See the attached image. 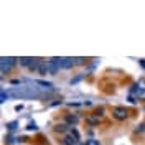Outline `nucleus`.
Here are the masks:
<instances>
[{
  "instance_id": "obj_1",
  "label": "nucleus",
  "mask_w": 145,
  "mask_h": 145,
  "mask_svg": "<svg viewBox=\"0 0 145 145\" xmlns=\"http://www.w3.org/2000/svg\"><path fill=\"white\" fill-rule=\"evenodd\" d=\"M8 96L20 97V99H36V97H41V92L38 88H33V86H18L8 91Z\"/></svg>"
},
{
  "instance_id": "obj_2",
  "label": "nucleus",
  "mask_w": 145,
  "mask_h": 145,
  "mask_svg": "<svg viewBox=\"0 0 145 145\" xmlns=\"http://www.w3.org/2000/svg\"><path fill=\"white\" fill-rule=\"evenodd\" d=\"M17 61H18L17 58H12V56H2V58H0V69H2V76H5V74L12 69V66H15Z\"/></svg>"
},
{
  "instance_id": "obj_3",
  "label": "nucleus",
  "mask_w": 145,
  "mask_h": 145,
  "mask_svg": "<svg viewBox=\"0 0 145 145\" xmlns=\"http://www.w3.org/2000/svg\"><path fill=\"white\" fill-rule=\"evenodd\" d=\"M112 117L116 119V120H125L129 117V109L122 107V106L112 107Z\"/></svg>"
},
{
  "instance_id": "obj_4",
  "label": "nucleus",
  "mask_w": 145,
  "mask_h": 145,
  "mask_svg": "<svg viewBox=\"0 0 145 145\" xmlns=\"http://www.w3.org/2000/svg\"><path fill=\"white\" fill-rule=\"evenodd\" d=\"M64 122L69 127H74L79 122V117H78V114H64Z\"/></svg>"
},
{
  "instance_id": "obj_5",
  "label": "nucleus",
  "mask_w": 145,
  "mask_h": 145,
  "mask_svg": "<svg viewBox=\"0 0 145 145\" xmlns=\"http://www.w3.org/2000/svg\"><path fill=\"white\" fill-rule=\"evenodd\" d=\"M36 59H38V58H31V56H22V58H18V63H20V66L30 68V66L35 63Z\"/></svg>"
},
{
  "instance_id": "obj_6",
  "label": "nucleus",
  "mask_w": 145,
  "mask_h": 145,
  "mask_svg": "<svg viewBox=\"0 0 145 145\" xmlns=\"http://www.w3.org/2000/svg\"><path fill=\"white\" fill-rule=\"evenodd\" d=\"M86 122H88L89 125H99L101 117H97V116H94V114H89V116H86Z\"/></svg>"
},
{
  "instance_id": "obj_7",
  "label": "nucleus",
  "mask_w": 145,
  "mask_h": 145,
  "mask_svg": "<svg viewBox=\"0 0 145 145\" xmlns=\"http://www.w3.org/2000/svg\"><path fill=\"white\" fill-rule=\"evenodd\" d=\"M33 84L43 86V88H45V89H48V91H53V84H51V82H48V81H45V79H35V81H33Z\"/></svg>"
},
{
  "instance_id": "obj_8",
  "label": "nucleus",
  "mask_w": 145,
  "mask_h": 145,
  "mask_svg": "<svg viewBox=\"0 0 145 145\" xmlns=\"http://www.w3.org/2000/svg\"><path fill=\"white\" fill-rule=\"evenodd\" d=\"M76 64V59L74 58H63V63H61V68L68 69V68H72Z\"/></svg>"
},
{
  "instance_id": "obj_9",
  "label": "nucleus",
  "mask_w": 145,
  "mask_h": 145,
  "mask_svg": "<svg viewBox=\"0 0 145 145\" xmlns=\"http://www.w3.org/2000/svg\"><path fill=\"white\" fill-rule=\"evenodd\" d=\"M68 130H71L68 124H56L54 125V132H58V134H66Z\"/></svg>"
},
{
  "instance_id": "obj_10",
  "label": "nucleus",
  "mask_w": 145,
  "mask_h": 145,
  "mask_svg": "<svg viewBox=\"0 0 145 145\" xmlns=\"http://www.w3.org/2000/svg\"><path fill=\"white\" fill-rule=\"evenodd\" d=\"M76 142H78V140H76L71 134H69V135H64L63 138H61V144H63V145H74Z\"/></svg>"
},
{
  "instance_id": "obj_11",
  "label": "nucleus",
  "mask_w": 145,
  "mask_h": 145,
  "mask_svg": "<svg viewBox=\"0 0 145 145\" xmlns=\"http://www.w3.org/2000/svg\"><path fill=\"white\" fill-rule=\"evenodd\" d=\"M38 72H40L41 76H46V74H48V61H41V63H40Z\"/></svg>"
},
{
  "instance_id": "obj_12",
  "label": "nucleus",
  "mask_w": 145,
  "mask_h": 145,
  "mask_svg": "<svg viewBox=\"0 0 145 145\" xmlns=\"http://www.w3.org/2000/svg\"><path fill=\"white\" fill-rule=\"evenodd\" d=\"M58 69H59V68H58L54 63L48 61V74H56V72H58Z\"/></svg>"
},
{
  "instance_id": "obj_13",
  "label": "nucleus",
  "mask_w": 145,
  "mask_h": 145,
  "mask_svg": "<svg viewBox=\"0 0 145 145\" xmlns=\"http://www.w3.org/2000/svg\"><path fill=\"white\" fill-rule=\"evenodd\" d=\"M135 97H137V101H142V102H145V88H140V89L137 91Z\"/></svg>"
},
{
  "instance_id": "obj_14",
  "label": "nucleus",
  "mask_w": 145,
  "mask_h": 145,
  "mask_svg": "<svg viewBox=\"0 0 145 145\" xmlns=\"http://www.w3.org/2000/svg\"><path fill=\"white\" fill-rule=\"evenodd\" d=\"M17 125H18V122H17V120H12V122H7V124H5V127L8 129L10 132H13V130L17 129Z\"/></svg>"
},
{
  "instance_id": "obj_15",
  "label": "nucleus",
  "mask_w": 145,
  "mask_h": 145,
  "mask_svg": "<svg viewBox=\"0 0 145 145\" xmlns=\"http://www.w3.org/2000/svg\"><path fill=\"white\" fill-rule=\"evenodd\" d=\"M104 114H106V107H102V106H101V107H96V110H94V116H97V117H102Z\"/></svg>"
},
{
  "instance_id": "obj_16",
  "label": "nucleus",
  "mask_w": 145,
  "mask_h": 145,
  "mask_svg": "<svg viewBox=\"0 0 145 145\" xmlns=\"http://www.w3.org/2000/svg\"><path fill=\"white\" fill-rule=\"evenodd\" d=\"M69 134H71L76 140H81V135H79V132H78V129H74V127H71V130H69Z\"/></svg>"
},
{
  "instance_id": "obj_17",
  "label": "nucleus",
  "mask_w": 145,
  "mask_h": 145,
  "mask_svg": "<svg viewBox=\"0 0 145 145\" xmlns=\"http://www.w3.org/2000/svg\"><path fill=\"white\" fill-rule=\"evenodd\" d=\"M144 132H145V120L142 124H138V127L135 129V134H144Z\"/></svg>"
},
{
  "instance_id": "obj_18",
  "label": "nucleus",
  "mask_w": 145,
  "mask_h": 145,
  "mask_svg": "<svg viewBox=\"0 0 145 145\" xmlns=\"http://www.w3.org/2000/svg\"><path fill=\"white\" fill-rule=\"evenodd\" d=\"M7 97H8V94L5 92V89H2V92H0V102H2V104L7 102Z\"/></svg>"
},
{
  "instance_id": "obj_19",
  "label": "nucleus",
  "mask_w": 145,
  "mask_h": 145,
  "mask_svg": "<svg viewBox=\"0 0 145 145\" xmlns=\"http://www.w3.org/2000/svg\"><path fill=\"white\" fill-rule=\"evenodd\" d=\"M27 130H38V125H36V122H28Z\"/></svg>"
},
{
  "instance_id": "obj_20",
  "label": "nucleus",
  "mask_w": 145,
  "mask_h": 145,
  "mask_svg": "<svg viewBox=\"0 0 145 145\" xmlns=\"http://www.w3.org/2000/svg\"><path fill=\"white\" fill-rule=\"evenodd\" d=\"M86 145H101V142L96 138H89V140H86Z\"/></svg>"
},
{
  "instance_id": "obj_21",
  "label": "nucleus",
  "mask_w": 145,
  "mask_h": 145,
  "mask_svg": "<svg viewBox=\"0 0 145 145\" xmlns=\"http://www.w3.org/2000/svg\"><path fill=\"white\" fill-rule=\"evenodd\" d=\"M129 102H130V104H137V97L134 94H129Z\"/></svg>"
},
{
  "instance_id": "obj_22",
  "label": "nucleus",
  "mask_w": 145,
  "mask_h": 145,
  "mask_svg": "<svg viewBox=\"0 0 145 145\" xmlns=\"http://www.w3.org/2000/svg\"><path fill=\"white\" fill-rule=\"evenodd\" d=\"M81 79H82V74H79V76H76L74 79H71V81H69V82H71V84H76V82H79V81H81Z\"/></svg>"
},
{
  "instance_id": "obj_23",
  "label": "nucleus",
  "mask_w": 145,
  "mask_h": 145,
  "mask_svg": "<svg viewBox=\"0 0 145 145\" xmlns=\"http://www.w3.org/2000/svg\"><path fill=\"white\" fill-rule=\"evenodd\" d=\"M76 59V64H84L86 63V58H74Z\"/></svg>"
},
{
  "instance_id": "obj_24",
  "label": "nucleus",
  "mask_w": 145,
  "mask_h": 145,
  "mask_svg": "<svg viewBox=\"0 0 145 145\" xmlns=\"http://www.w3.org/2000/svg\"><path fill=\"white\" fill-rule=\"evenodd\" d=\"M5 142H7V144H13V142H15V138H13V137H5Z\"/></svg>"
},
{
  "instance_id": "obj_25",
  "label": "nucleus",
  "mask_w": 145,
  "mask_h": 145,
  "mask_svg": "<svg viewBox=\"0 0 145 145\" xmlns=\"http://www.w3.org/2000/svg\"><path fill=\"white\" fill-rule=\"evenodd\" d=\"M22 109H23V106H22V104H18V106H15V110H22Z\"/></svg>"
},
{
  "instance_id": "obj_26",
  "label": "nucleus",
  "mask_w": 145,
  "mask_h": 145,
  "mask_svg": "<svg viewBox=\"0 0 145 145\" xmlns=\"http://www.w3.org/2000/svg\"><path fill=\"white\" fill-rule=\"evenodd\" d=\"M138 61H140V66L145 69V59H138Z\"/></svg>"
},
{
  "instance_id": "obj_27",
  "label": "nucleus",
  "mask_w": 145,
  "mask_h": 145,
  "mask_svg": "<svg viewBox=\"0 0 145 145\" xmlns=\"http://www.w3.org/2000/svg\"><path fill=\"white\" fill-rule=\"evenodd\" d=\"M74 145H86V142H82V140H78V142H76Z\"/></svg>"
}]
</instances>
